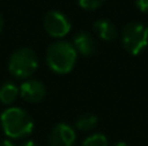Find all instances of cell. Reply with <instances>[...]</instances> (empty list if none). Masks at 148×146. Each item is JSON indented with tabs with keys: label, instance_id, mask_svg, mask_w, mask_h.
<instances>
[{
	"label": "cell",
	"instance_id": "1",
	"mask_svg": "<svg viewBox=\"0 0 148 146\" xmlns=\"http://www.w3.org/2000/svg\"><path fill=\"white\" fill-rule=\"evenodd\" d=\"M77 51L72 43L59 40L48 47L46 61L48 67L56 74H68L73 70L77 61Z\"/></svg>",
	"mask_w": 148,
	"mask_h": 146
},
{
	"label": "cell",
	"instance_id": "2",
	"mask_svg": "<svg viewBox=\"0 0 148 146\" xmlns=\"http://www.w3.org/2000/svg\"><path fill=\"white\" fill-rule=\"evenodd\" d=\"M1 127L4 133L10 139H21L33 132L34 123L25 110L9 107L1 114Z\"/></svg>",
	"mask_w": 148,
	"mask_h": 146
},
{
	"label": "cell",
	"instance_id": "3",
	"mask_svg": "<svg viewBox=\"0 0 148 146\" xmlns=\"http://www.w3.org/2000/svg\"><path fill=\"white\" fill-rule=\"evenodd\" d=\"M122 45L133 56H138L148 45V26L139 22H130L122 28Z\"/></svg>",
	"mask_w": 148,
	"mask_h": 146
},
{
	"label": "cell",
	"instance_id": "4",
	"mask_svg": "<svg viewBox=\"0 0 148 146\" xmlns=\"http://www.w3.org/2000/svg\"><path fill=\"white\" fill-rule=\"evenodd\" d=\"M9 71L12 75L20 79H26L31 76L38 69V58L36 54L30 48L17 49L9 58Z\"/></svg>",
	"mask_w": 148,
	"mask_h": 146
},
{
	"label": "cell",
	"instance_id": "5",
	"mask_svg": "<svg viewBox=\"0 0 148 146\" xmlns=\"http://www.w3.org/2000/svg\"><path fill=\"white\" fill-rule=\"evenodd\" d=\"M44 28L48 35L53 38H64L70 32V21L64 13L59 10H51L44 17Z\"/></svg>",
	"mask_w": 148,
	"mask_h": 146
},
{
	"label": "cell",
	"instance_id": "6",
	"mask_svg": "<svg viewBox=\"0 0 148 146\" xmlns=\"http://www.w3.org/2000/svg\"><path fill=\"white\" fill-rule=\"evenodd\" d=\"M75 142V132L70 126L60 123L53 127L49 136L51 146H74Z\"/></svg>",
	"mask_w": 148,
	"mask_h": 146
},
{
	"label": "cell",
	"instance_id": "7",
	"mask_svg": "<svg viewBox=\"0 0 148 146\" xmlns=\"http://www.w3.org/2000/svg\"><path fill=\"white\" fill-rule=\"evenodd\" d=\"M20 95L27 102H40L46 97V87L39 80H27L21 84Z\"/></svg>",
	"mask_w": 148,
	"mask_h": 146
},
{
	"label": "cell",
	"instance_id": "8",
	"mask_svg": "<svg viewBox=\"0 0 148 146\" xmlns=\"http://www.w3.org/2000/svg\"><path fill=\"white\" fill-rule=\"evenodd\" d=\"M73 47L75 48L77 53L82 56H91L95 52V40L90 34L81 31L73 39Z\"/></svg>",
	"mask_w": 148,
	"mask_h": 146
},
{
	"label": "cell",
	"instance_id": "9",
	"mask_svg": "<svg viewBox=\"0 0 148 146\" xmlns=\"http://www.w3.org/2000/svg\"><path fill=\"white\" fill-rule=\"evenodd\" d=\"M94 30L97 32L101 40L110 41L117 38V28L110 21L108 20H99L94 23Z\"/></svg>",
	"mask_w": 148,
	"mask_h": 146
},
{
	"label": "cell",
	"instance_id": "10",
	"mask_svg": "<svg viewBox=\"0 0 148 146\" xmlns=\"http://www.w3.org/2000/svg\"><path fill=\"white\" fill-rule=\"evenodd\" d=\"M20 89L18 87L12 82H7L0 87V101L4 105H9L17 98Z\"/></svg>",
	"mask_w": 148,
	"mask_h": 146
},
{
	"label": "cell",
	"instance_id": "11",
	"mask_svg": "<svg viewBox=\"0 0 148 146\" xmlns=\"http://www.w3.org/2000/svg\"><path fill=\"white\" fill-rule=\"evenodd\" d=\"M97 123V116L94 115L91 113H84L82 115L78 116L75 122V127L79 129V131H83V132H87V131H91Z\"/></svg>",
	"mask_w": 148,
	"mask_h": 146
},
{
	"label": "cell",
	"instance_id": "12",
	"mask_svg": "<svg viewBox=\"0 0 148 146\" xmlns=\"http://www.w3.org/2000/svg\"><path fill=\"white\" fill-rule=\"evenodd\" d=\"M82 146H108V140L103 133H94L82 142Z\"/></svg>",
	"mask_w": 148,
	"mask_h": 146
},
{
	"label": "cell",
	"instance_id": "13",
	"mask_svg": "<svg viewBox=\"0 0 148 146\" xmlns=\"http://www.w3.org/2000/svg\"><path fill=\"white\" fill-rule=\"evenodd\" d=\"M104 1L105 0H78V4L83 9L94 10V9H97Z\"/></svg>",
	"mask_w": 148,
	"mask_h": 146
},
{
	"label": "cell",
	"instance_id": "14",
	"mask_svg": "<svg viewBox=\"0 0 148 146\" xmlns=\"http://www.w3.org/2000/svg\"><path fill=\"white\" fill-rule=\"evenodd\" d=\"M136 7L143 13H148V0H136Z\"/></svg>",
	"mask_w": 148,
	"mask_h": 146
},
{
	"label": "cell",
	"instance_id": "15",
	"mask_svg": "<svg viewBox=\"0 0 148 146\" xmlns=\"http://www.w3.org/2000/svg\"><path fill=\"white\" fill-rule=\"evenodd\" d=\"M0 146H14L10 141H8V140H5V141H1L0 142Z\"/></svg>",
	"mask_w": 148,
	"mask_h": 146
},
{
	"label": "cell",
	"instance_id": "16",
	"mask_svg": "<svg viewBox=\"0 0 148 146\" xmlns=\"http://www.w3.org/2000/svg\"><path fill=\"white\" fill-rule=\"evenodd\" d=\"M22 146H38V145H36L34 141H27V142H26V144H23Z\"/></svg>",
	"mask_w": 148,
	"mask_h": 146
},
{
	"label": "cell",
	"instance_id": "17",
	"mask_svg": "<svg viewBox=\"0 0 148 146\" xmlns=\"http://www.w3.org/2000/svg\"><path fill=\"white\" fill-rule=\"evenodd\" d=\"M113 146H129V145L126 144V142H122V141H121V142H117V144H114Z\"/></svg>",
	"mask_w": 148,
	"mask_h": 146
},
{
	"label": "cell",
	"instance_id": "18",
	"mask_svg": "<svg viewBox=\"0 0 148 146\" xmlns=\"http://www.w3.org/2000/svg\"><path fill=\"white\" fill-rule=\"evenodd\" d=\"M1 28H3V17L0 14V31H1Z\"/></svg>",
	"mask_w": 148,
	"mask_h": 146
}]
</instances>
